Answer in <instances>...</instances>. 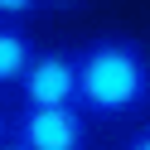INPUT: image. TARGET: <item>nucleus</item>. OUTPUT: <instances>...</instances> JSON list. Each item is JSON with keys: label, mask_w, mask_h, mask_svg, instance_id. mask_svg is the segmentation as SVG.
<instances>
[{"label": "nucleus", "mask_w": 150, "mask_h": 150, "mask_svg": "<svg viewBox=\"0 0 150 150\" xmlns=\"http://www.w3.org/2000/svg\"><path fill=\"white\" fill-rule=\"evenodd\" d=\"M78 107L92 121H126L150 107V53L140 39L97 34L78 44Z\"/></svg>", "instance_id": "1"}, {"label": "nucleus", "mask_w": 150, "mask_h": 150, "mask_svg": "<svg viewBox=\"0 0 150 150\" xmlns=\"http://www.w3.org/2000/svg\"><path fill=\"white\" fill-rule=\"evenodd\" d=\"M10 136L29 150H87L92 116L82 107H15Z\"/></svg>", "instance_id": "2"}, {"label": "nucleus", "mask_w": 150, "mask_h": 150, "mask_svg": "<svg viewBox=\"0 0 150 150\" xmlns=\"http://www.w3.org/2000/svg\"><path fill=\"white\" fill-rule=\"evenodd\" d=\"M15 92L20 107H78V49H39Z\"/></svg>", "instance_id": "3"}, {"label": "nucleus", "mask_w": 150, "mask_h": 150, "mask_svg": "<svg viewBox=\"0 0 150 150\" xmlns=\"http://www.w3.org/2000/svg\"><path fill=\"white\" fill-rule=\"evenodd\" d=\"M34 58H39V44L29 39V29L0 20V87H20Z\"/></svg>", "instance_id": "4"}, {"label": "nucleus", "mask_w": 150, "mask_h": 150, "mask_svg": "<svg viewBox=\"0 0 150 150\" xmlns=\"http://www.w3.org/2000/svg\"><path fill=\"white\" fill-rule=\"evenodd\" d=\"M39 10H44V0H0V20L5 24H20V20H29Z\"/></svg>", "instance_id": "5"}, {"label": "nucleus", "mask_w": 150, "mask_h": 150, "mask_svg": "<svg viewBox=\"0 0 150 150\" xmlns=\"http://www.w3.org/2000/svg\"><path fill=\"white\" fill-rule=\"evenodd\" d=\"M121 150H150V121H145V126H136V131H131V136H126V145H121Z\"/></svg>", "instance_id": "6"}, {"label": "nucleus", "mask_w": 150, "mask_h": 150, "mask_svg": "<svg viewBox=\"0 0 150 150\" xmlns=\"http://www.w3.org/2000/svg\"><path fill=\"white\" fill-rule=\"evenodd\" d=\"M82 0H44V10H78Z\"/></svg>", "instance_id": "7"}, {"label": "nucleus", "mask_w": 150, "mask_h": 150, "mask_svg": "<svg viewBox=\"0 0 150 150\" xmlns=\"http://www.w3.org/2000/svg\"><path fill=\"white\" fill-rule=\"evenodd\" d=\"M10 116H15V111H5V107H0V145L10 140Z\"/></svg>", "instance_id": "8"}, {"label": "nucleus", "mask_w": 150, "mask_h": 150, "mask_svg": "<svg viewBox=\"0 0 150 150\" xmlns=\"http://www.w3.org/2000/svg\"><path fill=\"white\" fill-rule=\"evenodd\" d=\"M0 150H29V145H20V140L10 136V140H5V145H0Z\"/></svg>", "instance_id": "9"}]
</instances>
